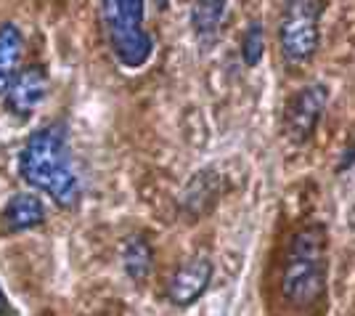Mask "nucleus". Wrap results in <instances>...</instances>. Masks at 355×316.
Returning a JSON list of instances; mask_svg holds the SVG:
<instances>
[{"label":"nucleus","instance_id":"f257e3e1","mask_svg":"<svg viewBox=\"0 0 355 316\" xmlns=\"http://www.w3.org/2000/svg\"><path fill=\"white\" fill-rule=\"evenodd\" d=\"M19 176L32 189L51 197L59 208H74L80 202V181L69 167L61 125H48L30 135L19 151Z\"/></svg>","mask_w":355,"mask_h":316},{"label":"nucleus","instance_id":"f03ea898","mask_svg":"<svg viewBox=\"0 0 355 316\" xmlns=\"http://www.w3.org/2000/svg\"><path fill=\"white\" fill-rule=\"evenodd\" d=\"M326 287V234L321 226L297 231L284 266V295L297 308L313 306Z\"/></svg>","mask_w":355,"mask_h":316},{"label":"nucleus","instance_id":"7ed1b4c3","mask_svg":"<svg viewBox=\"0 0 355 316\" xmlns=\"http://www.w3.org/2000/svg\"><path fill=\"white\" fill-rule=\"evenodd\" d=\"M146 0H101V22L106 40L122 67L138 69L151 59L154 40L144 30Z\"/></svg>","mask_w":355,"mask_h":316},{"label":"nucleus","instance_id":"20e7f679","mask_svg":"<svg viewBox=\"0 0 355 316\" xmlns=\"http://www.w3.org/2000/svg\"><path fill=\"white\" fill-rule=\"evenodd\" d=\"M318 0H286V16L279 30V40L284 53L292 61H308L318 51Z\"/></svg>","mask_w":355,"mask_h":316},{"label":"nucleus","instance_id":"39448f33","mask_svg":"<svg viewBox=\"0 0 355 316\" xmlns=\"http://www.w3.org/2000/svg\"><path fill=\"white\" fill-rule=\"evenodd\" d=\"M326 99H329V93L321 83H313V85L297 90L295 99L286 106V133L292 135V141L302 144L311 138L321 115H324Z\"/></svg>","mask_w":355,"mask_h":316},{"label":"nucleus","instance_id":"423d86ee","mask_svg":"<svg viewBox=\"0 0 355 316\" xmlns=\"http://www.w3.org/2000/svg\"><path fill=\"white\" fill-rule=\"evenodd\" d=\"M51 80L40 64H30L16 75L14 85L6 93V109L14 117H30L32 112L45 101Z\"/></svg>","mask_w":355,"mask_h":316},{"label":"nucleus","instance_id":"0eeeda50","mask_svg":"<svg viewBox=\"0 0 355 316\" xmlns=\"http://www.w3.org/2000/svg\"><path fill=\"white\" fill-rule=\"evenodd\" d=\"M209 279H212V263L207 258H193L173 274V279L167 285V298L173 306L186 308L205 295Z\"/></svg>","mask_w":355,"mask_h":316},{"label":"nucleus","instance_id":"6e6552de","mask_svg":"<svg viewBox=\"0 0 355 316\" xmlns=\"http://www.w3.org/2000/svg\"><path fill=\"white\" fill-rule=\"evenodd\" d=\"M19 59H21V32L16 24L6 22L0 24V96L8 93L14 85L16 69H19Z\"/></svg>","mask_w":355,"mask_h":316},{"label":"nucleus","instance_id":"1a4fd4ad","mask_svg":"<svg viewBox=\"0 0 355 316\" xmlns=\"http://www.w3.org/2000/svg\"><path fill=\"white\" fill-rule=\"evenodd\" d=\"M45 218L43 202L35 194H16L14 199H8L6 210H3V224L8 231H27L40 226Z\"/></svg>","mask_w":355,"mask_h":316},{"label":"nucleus","instance_id":"9d476101","mask_svg":"<svg viewBox=\"0 0 355 316\" xmlns=\"http://www.w3.org/2000/svg\"><path fill=\"white\" fill-rule=\"evenodd\" d=\"M122 266L128 271V276L133 282H146L151 266H154V253H151V244L144 237H130L125 244V253H122Z\"/></svg>","mask_w":355,"mask_h":316},{"label":"nucleus","instance_id":"9b49d317","mask_svg":"<svg viewBox=\"0 0 355 316\" xmlns=\"http://www.w3.org/2000/svg\"><path fill=\"white\" fill-rule=\"evenodd\" d=\"M225 14V0H193L191 24L196 35H212L220 27Z\"/></svg>","mask_w":355,"mask_h":316},{"label":"nucleus","instance_id":"f8f14e48","mask_svg":"<svg viewBox=\"0 0 355 316\" xmlns=\"http://www.w3.org/2000/svg\"><path fill=\"white\" fill-rule=\"evenodd\" d=\"M218 194V181L212 173H199V176H193L191 183H189V189H186V194H183V205L186 208H191V213L205 210V205H209L212 199Z\"/></svg>","mask_w":355,"mask_h":316},{"label":"nucleus","instance_id":"ddd939ff","mask_svg":"<svg viewBox=\"0 0 355 316\" xmlns=\"http://www.w3.org/2000/svg\"><path fill=\"white\" fill-rule=\"evenodd\" d=\"M263 53H266V32H263L260 22H252L241 40V59L247 67H254V64H260Z\"/></svg>","mask_w":355,"mask_h":316},{"label":"nucleus","instance_id":"4468645a","mask_svg":"<svg viewBox=\"0 0 355 316\" xmlns=\"http://www.w3.org/2000/svg\"><path fill=\"white\" fill-rule=\"evenodd\" d=\"M0 316H8V301L3 295V290H0Z\"/></svg>","mask_w":355,"mask_h":316}]
</instances>
